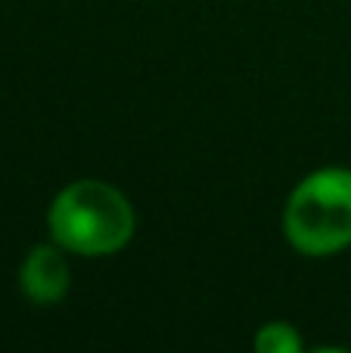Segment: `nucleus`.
<instances>
[{
  "mask_svg": "<svg viewBox=\"0 0 351 353\" xmlns=\"http://www.w3.org/2000/svg\"><path fill=\"white\" fill-rule=\"evenodd\" d=\"M255 350L258 353H302L305 341L298 335V329L286 319H271L258 329L255 335Z\"/></svg>",
  "mask_w": 351,
  "mask_h": 353,
  "instance_id": "4",
  "label": "nucleus"
},
{
  "mask_svg": "<svg viewBox=\"0 0 351 353\" xmlns=\"http://www.w3.org/2000/svg\"><path fill=\"white\" fill-rule=\"evenodd\" d=\"M19 288L37 307H53L72 288V267H68V251L62 245L41 242L25 254L19 267Z\"/></svg>",
  "mask_w": 351,
  "mask_h": 353,
  "instance_id": "3",
  "label": "nucleus"
},
{
  "mask_svg": "<svg viewBox=\"0 0 351 353\" xmlns=\"http://www.w3.org/2000/svg\"><path fill=\"white\" fill-rule=\"evenodd\" d=\"M47 230L68 254L109 257L134 239L137 214L118 186L84 176L56 192L47 208Z\"/></svg>",
  "mask_w": 351,
  "mask_h": 353,
  "instance_id": "1",
  "label": "nucleus"
},
{
  "mask_svg": "<svg viewBox=\"0 0 351 353\" xmlns=\"http://www.w3.org/2000/svg\"><path fill=\"white\" fill-rule=\"evenodd\" d=\"M286 242L305 257H330L351 245V168H321L296 183L283 205Z\"/></svg>",
  "mask_w": 351,
  "mask_h": 353,
  "instance_id": "2",
  "label": "nucleus"
}]
</instances>
